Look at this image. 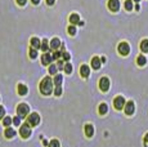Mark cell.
<instances>
[{"label":"cell","instance_id":"obj_26","mask_svg":"<svg viewBox=\"0 0 148 147\" xmlns=\"http://www.w3.org/2000/svg\"><path fill=\"white\" fill-rule=\"evenodd\" d=\"M136 63H138V66H144L147 63V58L144 57V55H139V57L136 58Z\"/></svg>","mask_w":148,"mask_h":147},{"label":"cell","instance_id":"obj_24","mask_svg":"<svg viewBox=\"0 0 148 147\" xmlns=\"http://www.w3.org/2000/svg\"><path fill=\"white\" fill-rule=\"evenodd\" d=\"M29 55H30V58H31V59H36L37 55H39V53H37V49H35V48H30Z\"/></svg>","mask_w":148,"mask_h":147},{"label":"cell","instance_id":"obj_42","mask_svg":"<svg viewBox=\"0 0 148 147\" xmlns=\"http://www.w3.org/2000/svg\"><path fill=\"white\" fill-rule=\"evenodd\" d=\"M0 101H1V98H0Z\"/></svg>","mask_w":148,"mask_h":147},{"label":"cell","instance_id":"obj_10","mask_svg":"<svg viewBox=\"0 0 148 147\" xmlns=\"http://www.w3.org/2000/svg\"><path fill=\"white\" fill-rule=\"evenodd\" d=\"M16 135H17V130L14 128H12V126H8V128H5L4 130V137L7 138V139H12V138H14Z\"/></svg>","mask_w":148,"mask_h":147},{"label":"cell","instance_id":"obj_3","mask_svg":"<svg viewBox=\"0 0 148 147\" xmlns=\"http://www.w3.org/2000/svg\"><path fill=\"white\" fill-rule=\"evenodd\" d=\"M16 112H17V116H20L21 119H24L30 115V106L27 103H20L16 109Z\"/></svg>","mask_w":148,"mask_h":147},{"label":"cell","instance_id":"obj_22","mask_svg":"<svg viewBox=\"0 0 148 147\" xmlns=\"http://www.w3.org/2000/svg\"><path fill=\"white\" fill-rule=\"evenodd\" d=\"M12 124H13V118H10V116H5V118L3 119V125H4L5 128L10 126Z\"/></svg>","mask_w":148,"mask_h":147},{"label":"cell","instance_id":"obj_4","mask_svg":"<svg viewBox=\"0 0 148 147\" xmlns=\"http://www.w3.org/2000/svg\"><path fill=\"white\" fill-rule=\"evenodd\" d=\"M18 133H20V135L23 138V139H29V138L31 137V134H32V128L27 123H24V124H22V125L20 126Z\"/></svg>","mask_w":148,"mask_h":147},{"label":"cell","instance_id":"obj_25","mask_svg":"<svg viewBox=\"0 0 148 147\" xmlns=\"http://www.w3.org/2000/svg\"><path fill=\"white\" fill-rule=\"evenodd\" d=\"M49 48H50V44L48 43V40H46V39H44V40L41 41V51L45 53V52L49 51Z\"/></svg>","mask_w":148,"mask_h":147},{"label":"cell","instance_id":"obj_16","mask_svg":"<svg viewBox=\"0 0 148 147\" xmlns=\"http://www.w3.org/2000/svg\"><path fill=\"white\" fill-rule=\"evenodd\" d=\"M100 66H102V59L99 57H93L92 58V67L94 70H99Z\"/></svg>","mask_w":148,"mask_h":147},{"label":"cell","instance_id":"obj_1","mask_svg":"<svg viewBox=\"0 0 148 147\" xmlns=\"http://www.w3.org/2000/svg\"><path fill=\"white\" fill-rule=\"evenodd\" d=\"M54 88H56V85H54V81H53V79H52L50 76H45L41 81H40V85H39L40 93H41L43 96H45V97L53 94L54 93Z\"/></svg>","mask_w":148,"mask_h":147},{"label":"cell","instance_id":"obj_28","mask_svg":"<svg viewBox=\"0 0 148 147\" xmlns=\"http://www.w3.org/2000/svg\"><path fill=\"white\" fill-rule=\"evenodd\" d=\"M49 147H61V142L56 138H53V139L49 141Z\"/></svg>","mask_w":148,"mask_h":147},{"label":"cell","instance_id":"obj_23","mask_svg":"<svg viewBox=\"0 0 148 147\" xmlns=\"http://www.w3.org/2000/svg\"><path fill=\"white\" fill-rule=\"evenodd\" d=\"M141 51L143 53H148V39H144L141 43Z\"/></svg>","mask_w":148,"mask_h":147},{"label":"cell","instance_id":"obj_32","mask_svg":"<svg viewBox=\"0 0 148 147\" xmlns=\"http://www.w3.org/2000/svg\"><path fill=\"white\" fill-rule=\"evenodd\" d=\"M62 93H63V90H62V87H56L54 88V96L56 97H61L62 96Z\"/></svg>","mask_w":148,"mask_h":147},{"label":"cell","instance_id":"obj_29","mask_svg":"<svg viewBox=\"0 0 148 147\" xmlns=\"http://www.w3.org/2000/svg\"><path fill=\"white\" fill-rule=\"evenodd\" d=\"M62 55H63V52H62V51H54V53H53V58H54V61L62 59Z\"/></svg>","mask_w":148,"mask_h":147},{"label":"cell","instance_id":"obj_17","mask_svg":"<svg viewBox=\"0 0 148 147\" xmlns=\"http://www.w3.org/2000/svg\"><path fill=\"white\" fill-rule=\"evenodd\" d=\"M30 43H31V48L41 49V40H40L39 38H32Z\"/></svg>","mask_w":148,"mask_h":147},{"label":"cell","instance_id":"obj_31","mask_svg":"<svg viewBox=\"0 0 148 147\" xmlns=\"http://www.w3.org/2000/svg\"><path fill=\"white\" fill-rule=\"evenodd\" d=\"M22 119L20 118V116H14V118H13V125L14 126H21L22 125Z\"/></svg>","mask_w":148,"mask_h":147},{"label":"cell","instance_id":"obj_27","mask_svg":"<svg viewBox=\"0 0 148 147\" xmlns=\"http://www.w3.org/2000/svg\"><path fill=\"white\" fill-rule=\"evenodd\" d=\"M67 32L71 35V36H75V35H76V27H75V25H70V26L67 27Z\"/></svg>","mask_w":148,"mask_h":147},{"label":"cell","instance_id":"obj_19","mask_svg":"<svg viewBox=\"0 0 148 147\" xmlns=\"http://www.w3.org/2000/svg\"><path fill=\"white\" fill-rule=\"evenodd\" d=\"M70 23H71V25H77V23H80V16H79L77 13H72V14L70 16Z\"/></svg>","mask_w":148,"mask_h":147},{"label":"cell","instance_id":"obj_12","mask_svg":"<svg viewBox=\"0 0 148 147\" xmlns=\"http://www.w3.org/2000/svg\"><path fill=\"white\" fill-rule=\"evenodd\" d=\"M17 92L22 97L27 96V94H29V87H27V85H24V84H18L17 85Z\"/></svg>","mask_w":148,"mask_h":147},{"label":"cell","instance_id":"obj_5","mask_svg":"<svg viewBox=\"0 0 148 147\" xmlns=\"http://www.w3.org/2000/svg\"><path fill=\"white\" fill-rule=\"evenodd\" d=\"M125 105H126V101H125V98L122 96H117L116 98L113 99V107L116 110H124Z\"/></svg>","mask_w":148,"mask_h":147},{"label":"cell","instance_id":"obj_40","mask_svg":"<svg viewBox=\"0 0 148 147\" xmlns=\"http://www.w3.org/2000/svg\"><path fill=\"white\" fill-rule=\"evenodd\" d=\"M31 1H32V4H39L40 0H31Z\"/></svg>","mask_w":148,"mask_h":147},{"label":"cell","instance_id":"obj_21","mask_svg":"<svg viewBox=\"0 0 148 147\" xmlns=\"http://www.w3.org/2000/svg\"><path fill=\"white\" fill-rule=\"evenodd\" d=\"M98 112H99V115H106V113L108 112V106H107V103H100L99 107H98Z\"/></svg>","mask_w":148,"mask_h":147},{"label":"cell","instance_id":"obj_36","mask_svg":"<svg viewBox=\"0 0 148 147\" xmlns=\"http://www.w3.org/2000/svg\"><path fill=\"white\" fill-rule=\"evenodd\" d=\"M62 59L66 61V62H68V61L71 59V54L68 53V52H63V55H62Z\"/></svg>","mask_w":148,"mask_h":147},{"label":"cell","instance_id":"obj_41","mask_svg":"<svg viewBox=\"0 0 148 147\" xmlns=\"http://www.w3.org/2000/svg\"><path fill=\"white\" fill-rule=\"evenodd\" d=\"M133 1H135V3H139V1H141V0H133Z\"/></svg>","mask_w":148,"mask_h":147},{"label":"cell","instance_id":"obj_8","mask_svg":"<svg viewBox=\"0 0 148 147\" xmlns=\"http://www.w3.org/2000/svg\"><path fill=\"white\" fill-rule=\"evenodd\" d=\"M53 61H54L53 53L45 52V53L41 55V63H43L44 66H49V65H52V63H53Z\"/></svg>","mask_w":148,"mask_h":147},{"label":"cell","instance_id":"obj_18","mask_svg":"<svg viewBox=\"0 0 148 147\" xmlns=\"http://www.w3.org/2000/svg\"><path fill=\"white\" fill-rule=\"evenodd\" d=\"M53 81H54V85H56V87H62V83H63V76H62L61 74L54 75Z\"/></svg>","mask_w":148,"mask_h":147},{"label":"cell","instance_id":"obj_37","mask_svg":"<svg viewBox=\"0 0 148 147\" xmlns=\"http://www.w3.org/2000/svg\"><path fill=\"white\" fill-rule=\"evenodd\" d=\"M16 1H17V4H18V5H21V7H23V5L27 3V0H16Z\"/></svg>","mask_w":148,"mask_h":147},{"label":"cell","instance_id":"obj_34","mask_svg":"<svg viewBox=\"0 0 148 147\" xmlns=\"http://www.w3.org/2000/svg\"><path fill=\"white\" fill-rule=\"evenodd\" d=\"M5 116H7V111H5L4 106H1V105H0V120H3Z\"/></svg>","mask_w":148,"mask_h":147},{"label":"cell","instance_id":"obj_35","mask_svg":"<svg viewBox=\"0 0 148 147\" xmlns=\"http://www.w3.org/2000/svg\"><path fill=\"white\" fill-rule=\"evenodd\" d=\"M64 65H66V63L63 62V59H58V61H57V66H58V70L59 71L64 70Z\"/></svg>","mask_w":148,"mask_h":147},{"label":"cell","instance_id":"obj_14","mask_svg":"<svg viewBox=\"0 0 148 147\" xmlns=\"http://www.w3.org/2000/svg\"><path fill=\"white\" fill-rule=\"evenodd\" d=\"M61 45H62L61 40H59L58 38L52 39V41H50V49H52V51H59V46H61Z\"/></svg>","mask_w":148,"mask_h":147},{"label":"cell","instance_id":"obj_13","mask_svg":"<svg viewBox=\"0 0 148 147\" xmlns=\"http://www.w3.org/2000/svg\"><path fill=\"white\" fill-rule=\"evenodd\" d=\"M84 132L88 138H92L93 135H94V126H93L92 124H86V125L84 126Z\"/></svg>","mask_w":148,"mask_h":147},{"label":"cell","instance_id":"obj_15","mask_svg":"<svg viewBox=\"0 0 148 147\" xmlns=\"http://www.w3.org/2000/svg\"><path fill=\"white\" fill-rule=\"evenodd\" d=\"M80 75L83 77H89V75H90V67L88 65H81L80 66Z\"/></svg>","mask_w":148,"mask_h":147},{"label":"cell","instance_id":"obj_39","mask_svg":"<svg viewBox=\"0 0 148 147\" xmlns=\"http://www.w3.org/2000/svg\"><path fill=\"white\" fill-rule=\"evenodd\" d=\"M144 142H146V143H148V133H147L146 135H144Z\"/></svg>","mask_w":148,"mask_h":147},{"label":"cell","instance_id":"obj_2","mask_svg":"<svg viewBox=\"0 0 148 147\" xmlns=\"http://www.w3.org/2000/svg\"><path fill=\"white\" fill-rule=\"evenodd\" d=\"M26 123L29 124L31 128H35V126H37L41 123V118H40V115L37 112H31L26 118Z\"/></svg>","mask_w":148,"mask_h":147},{"label":"cell","instance_id":"obj_30","mask_svg":"<svg viewBox=\"0 0 148 147\" xmlns=\"http://www.w3.org/2000/svg\"><path fill=\"white\" fill-rule=\"evenodd\" d=\"M72 70H73L72 65H71L70 62H66V65H64V72L70 75V74H72Z\"/></svg>","mask_w":148,"mask_h":147},{"label":"cell","instance_id":"obj_20","mask_svg":"<svg viewBox=\"0 0 148 147\" xmlns=\"http://www.w3.org/2000/svg\"><path fill=\"white\" fill-rule=\"evenodd\" d=\"M48 72H49V75L58 74V66H57V63H52V65L48 66Z\"/></svg>","mask_w":148,"mask_h":147},{"label":"cell","instance_id":"obj_38","mask_svg":"<svg viewBox=\"0 0 148 147\" xmlns=\"http://www.w3.org/2000/svg\"><path fill=\"white\" fill-rule=\"evenodd\" d=\"M54 1H56V0H46V4H48V5H53Z\"/></svg>","mask_w":148,"mask_h":147},{"label":"cell","instance_id":"obj_33","mask_svg":"<svg viewBox=\"0 0 148 147\" xmlns=\"http://www.w3.org/2000/svg\"><path fill=\"white\" fill-rule=\"evenodd\" d=\"M133 0H126V1H125V9L126 10H131L133 9Z\"/></svg>","mask_w":148,"mask_h":147},{"label":"cell","instance_id":"obj_9","mask_svg":"<svg viewBox=\"0 0 148 147\" xmlns=\"http://www.w3.org/2000/svg\"><path fill=\"white\" fill-rule=\"evenodd\" d=\"M124 111H125V113H126L128 116L133 115V113L135 112V105H134V102L133 101H128L126 105H125V107H124Z\"/></svg>","mask_w":148,"mask_h":147},{"label":"cell","instance_id":"obj_7","mask_svg":"<svg viewBox=\"0 0 148 147\" xmlns=\"http://www.w3.org/2000/svg\"><path fill=\"white\" fill-rule=\"evenodd\" d=\"M117 51H119V53L121 55H128L129 53H130V45H129L128 43H125V41H122V43L119 44Z\"/></svg>","mask_w":148,"mask_h":147},{"label":"cell","instance_id":"obj_11","mask_svg":"<svg viewBox=\"0 0 148 147\" xmlns=\"http://www.w3.org/2000/svg\"><path fill=\"white\" fill-rule=\"evenodd\" d=\"M108 9L111 12H117L120 9V1L119 0H108Z\"/></svg>","mask_w":148,"mask_h":147},{"label":"cell","instance_id":"obj_6","mask_svg":"<svg viewBox=\"0 0 148 147\" xmlns=\"http://www.w3.org/2000/svg\"><path fill=\"white\" fill-rule=\"evenodd\" d=\"M98 85H99V89L102 90V92H108L109 87H111V81H109L108 77L103 76L99 79V84Z\"/></svg>","mask_w":148,"mask_h":147}]
</instances>
